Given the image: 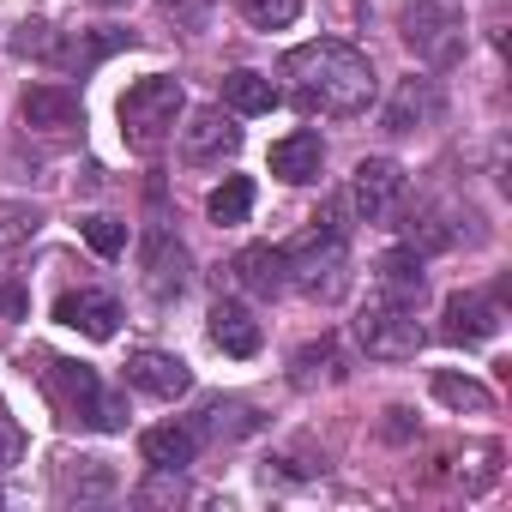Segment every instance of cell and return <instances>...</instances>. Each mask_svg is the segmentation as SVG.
<instances>
[{
	"label": "cell",
	"mask_w": 512,
	"mask_h": 512,
	"mask_svg": "<svg viewBox=\"0 0 512 512\" xmlns=\"http://www.w3.org/2000/svg\"><path fill=\"white\" fill-rule=\"evenodd\" d=\"M284 79H290V97L308 109V115H362L380 91L374 67L362 49L350 43H302L284 55Z\"/></svg>",
	"instance_id": "obj_1"
},
{
	"label": "cell",
	"mask_w": 512,
	"mask_h": 512,
	"mask_svg": "<svg viewBox=\"0 0 512 512\" xmlns=\"http://www.w3.org/2000/svg\"><path fill=\"white\" fill-rule=\"evenodd\" d=\"M181 79H163V73H151V79H139V85H127V97H121V139L133 145V151H157L163 139H169V127L181 121Z\"/></svg>",
	"instance_id": "obj_2"
},
{
	"label": "cell",
	"mask_w": 512,
	"mask_h": 512,
	"mask_svg": "<svg viewBox=\"0 0 512 512\" xmlns=\"http://www.w3.org/2000/svg\"><path fill=\"white\" fill-rule=\"evenodd\" d=\"M290 284H302L308 296H338L344 290V223H338V205L326 217H314L308 241L290 253Z\"/></svg>",
	"instance_id": "obj_3"
},
{
	"label": "cell",
	"mask_w": 512,
	"mask_h": 512,
	"mask_svg": "<svg viewBox=\"0 0 512 512\" xmlns=\"http://www.w3.org/2000/svg\"><path fill=\"white\" fill-rule=\"evenodd\" d=\"M43 380H49V392H55L73 416H85V422H97V428H109V434H115V428H127V404L103 392V380L91 374V362L49 356V362H43Z\"/></svg>",
	"instance_id": "obj_4"
},
{
	"label": "cell",
	"mask_w": 512,
	"mask_h": 512,
	"mask_svg": "<svg viewBox=\"0 0 512 512\" xmlns=\"http://www.w3.org/2000/svg\"><path fill=\"white\" fill-rule=\"evenodd\" d=\"M404 43L428 67H452L464 55V19L452 0H410L404 7Z\"/></svg>",
	"instance_id": "obj_5"
},
{
	"label": "cell",
	"mask_w": 512,
	"mask_h": 512,
	"mask_svg": "<svg viewBox=\"0 0 512 512\" xmlns=\"http://www.w3.org/2000/svg\"><path fill=\"white\" fill-rule=\"evenodd\" d=\"M356 344H362L374 362H410V356L422 350V326H416V308L374 296V302L356 314Z\"/></svg>",
	"instance_id": "obj_6"
},
{
	"label": "cell",
	"mask_w": 512,
	"mask_h": 512,
	"mask_svg": "<svg viewBox=\"0 0 512 512\" xmlns=\"http://www.w3.org/2000/svg\"><path fill=\"white\" fill-rule=\"evenodd\" d=\"M145 290L157 296V302H175L181 290H187V278H193V253L169 235V229H151L145 235Z\"/></svg>",
	"instance_id": "obj_7"
},
{
	"label": "cell",
	"mask_w": 512,
	"mask_h": 512,
	"mask_svg": "<svg viewBox=\"0 0 512 512\" xmlns=\"http://www.w3.org/2000/svg\"><path fill=\"white\" fill-rule=\"evenodd\" d=\"M440 338L446 344H488L494 332H500V308L488 302V296H476V290H452L446 296V308H440Z\"/></svg>",
	"instance_id": "obj_8"
},
{
	"label": "cell",
	"mask_w": 512,
	"mask_h": 512,
	"mask_svg": "<svg viewBox=\"0 0 512 512\" xmlns=\"http://www.w3.org/2000/svg\"><path fill=\"white\" fill-rule=\"evenodd\" d=\"M398 193H404V169L392 163V157H362L356 163V181H350V205L374 223V217H386L392 205H398Z\"/></svg>",
	"instance_id": "obj_9"
},
{
	"label": "cell",
	"mask_w": 512,
	"mask_h": 512,
	"mask_svg": "<svg viewBox=\"0 0 512 512\" xmlns=\"http://www.w3.org/2000/svg\"><path fill=\"white\" fill-rule=\"evenodd\" d=\"M127 386L151 392V398H187L193 392V368L169 350H133L127 356Z\"/></svg>",
	"instance_id": "obj_10"
},
{
	"label": "cell",
	"mask_w": 512,
	"mask_h": 512,
	"mask_svg": "<svg viewBox=\"0 0 512 512\" xmlns=\"http://www.w3.org/2000/svg\"><path fill=\"white\" fill-rule=\"evenodd\" d=\"M241 145V127L223 115V109H193L187 127H181V157L187 163H211V157H229Z\"/></svg>",
	"instance_id": "obj_11"
},
{
	"label": "cell",
	"mask_w": 512,
	"mask_h": 512,
	"mask_svg": "<svg viewBox=\"0 0 512 512\" xmlns=\"http://www.w3.org/2000/svg\"><path fill=\"white\" fill-rule=\"evenodd\" d=\"M55 320L103 344V338H115V332H121V302H115V296H103V290H73V296H61V302H55Z\"/></svg>",
	"instance_id": "obj_12"
},
{
	"label": "cell",
	"mask_w": 512,
	"mask_h": 512,
	"mask_svg": "<svg viewBox=\"0 0 512 512\" xmlns=\"http://www.w3.org/2000/svg\"><path fill=\"white\" fill-rule=\"evenodd\" d=\"M422 290H428V278H422V253L416 247H392V253H380V260H374V296L416 308Z\"/></svg>",
	"instance_id": "obj_13"
},
{
	"label": "cell",
	"mask_w": 512,
	"mask_h": 512,
	"mask_svg": "<svg viewBox=\"0 0 512 512\" xmlns=\"http://www.w3.org/2000/svg\"><path fill=\"white\" fill-rule=\"evenodd\" d=\"M229 272H235L241 290H253V296H284V290H290V253H284V247H266V241H253V247L235 253Z\"/></svg>",
	"instance_id": "obj_14"
},
{
	"label": "cell",
	"mask_w": 512,
	"mask_h": 512,
	"mask_svg": "<svg viewBox=\"0 0 512 512\" xmlns=\"http://www.w3.org/2000/svg\"><path fill=\"white\" fill-rule=\"evenodd\" d=\"M19 115H25V127H37V133H67V127L85 121V103H79V91H67V85H31L25 103H19Z\"/></svg>",
	"instance_id": "obj_15"
},
{
	"label": "cell",
	"mask_w": 512,
	"mask_h": 512,
	"mask_svg": "<svg viewBox=\"0 0 512 512\" xmlns=\"http://www.w3.org/2000/svg\"><path fill=\"white\" fill-rule=\"evenodd\" d=\"M320 163H326L320 133H290V139H278V145H272V175H278V181H290V187L320 181Z\"/></svg>",
	"instance_id": "obj_16"
},
{
	"label": "cell",
	"mask_w": 512,
	"mask_h": 512,
	"mask_svg": "<svg viewBox=\"0 0 512 512\" xmlns=\"http://www.w3.org/2000/svg\"><path fill=\"white\" fill-rule=\"evenodd\" d=\"M440 115V97H434V79H404L386 103V133H416Z\"/></svg>",
	"instance_id": "obj_17"
},
{
	"label": "cell",
	"mask_w": 512,
	"mask_h": 512,
	"mask_svg": "<svg viewBox=\"0 0 512 512\" xmlns=\"http://www.w3.org/2000/svg\"><path fill=\"white\" fill-rule=\"evenodd\" d=\"M211 344L223 356H253L260 350V320H253L241 302H211Z\"/></svg>",
	"instance_id": "obj_18"
},
{
	"label": "cell",
	"mask_w": 512,
	"mask_h": 512,
	"mask_svg": "<svg viewBox=\"0 0 512 512\" xmlns=\"http://www.w3.org/2000/svg\"><path fill=\"white\" fill-rule=\"evenodd\" d=\"M139 458H145L151 470H187V464H193V428H175V422L145 428V434H139Z\"/></svg>",
	"instance_id": "obj_19"
},
{
	"label": "cell",
	"mask_w": 512,
	"mask_h": 512,
	"mask_svg": "<svg viewBox=\"0 0 512 512\" xmlns=\"http://www.w3.org/2000/svg\"><path fill=\"white\" fill-rule=\"evenodd\" d=\"M272 103H278V85L266 79V73H229L223 79V109H235V115H272Z\"/></svg>",
	"instance_id": "obj_20"
},
{
	"label": "cell",
	"mask_w": 512,
	"mask_h": 512,
	"mask_svg": "<svg viewBox=\"0 0 512 512\" xmlns=\"http://www.w3.org/2000/svg\"><path fill=\"white\" fill-rule=\"evenodd\" d=\"M290 380H296L302 392H308V386H320V380H344V356H338V344H332V338H320V344L296 350Z\"/></svg>",
	"instance_id": "obj_21"
},
{
	"label": "cell",
	"mask_w": 512,
	"mask_h": 512,
	"mask_svg": "<svg viewBox=\"0 0 512 512\" xmlns=\"http://www.w3.org/2000/svg\"><path fill=\"white\" fill-rule=\"evenodd\" d=\"M434 398L446 404V410H470V416H488L494 410V392L482 386V380H470V374H434Z\"/></svg>",
	"instance_id": "obj_22"
},
{
	"label": "cell",
	"mask_w": 512,
	"mask_h": 512,
	"mask_svg": "<svg viewBox=\"0 0 512 512\" xmlns=\"http://www.w3.org/2000/svg\"><path fill=\"white\" fill-rule=\"evenodd\" d=\"M247 211H253V181H247V175H229V181L211 187V199H205V217H211L217 229L247 223Z\"/></svg>",
	"instance_id": "obj_23"
},
{
	"label": "cell",
	"mask_w": 512,
	"mask_h": 512,
	"mask_svg": "<svg viewBox=\"0 0 512 512\" xmlns=\"http://www.w3.org/2000/svg\"><path fill=\"white\" fill-rule=\"evenodd\" d=\"M73 500H109L115 494V470L103 464V458H79V464H67V482H61Z\"/></svg>",
	"instance_id": "obj_24"
},
{
	"label": "cell",
	"mask_w": 512,
	"mask_h": 512,
	"mask_svg": "<svg viewBox=\"0 0 512 512\" xmlns=\"http://www.w3.org/2000/svg\"><path fill=\"white\" fill-rule=\"evenodd\" d=\"M235 13L247 25H260V31H284V25H296L302 0H235Z\"/></svg>",
	"instance_id": "obj_25"
},
{
	"label": "cell",
	"mask_w": 512,
	"mask_h": 512,
	"mask_svg": "<svg viewBox=\"0 0 512 512\" xmlns=\"http://www.w3.org/2000/svg\"><path fill=\"white\" fill-rule=\"evenodd\" d=\"M85 241H91V253L115 260V253H127V223L121 217H85Z\"/></svg>",
	"instance_id": "obj_26"
},
{
	"label": "cell",
	"mask_w": 512,
	"mask_h": 512,
	"mask_svg": "<svg viewBox=\"0 0 512 512\" xmlns=\"http://www.w3.org/2000/svg\"><path fill=\"white\" fill-rule=\"evenodd\" d=\"M37 211L31 205H7V211H0V241H25V235H37Z\"/></svg>",
	"instance_id": "obj_27"
},
{
	"label": "cell",
	"mask_w": 512,
	"mask_h": 512,
	"mask_svg": "<svg viewBox=\"0 0 512 512\" xmlns=\"http://www.w3.org/2000/svg\"><path fill=\"white\" fill-rule=\"evenodd\" d=\"M19 458H25V434H19V422L7 416V404H0V470L19 464Z\"/></svg>",
	"instance_id": "obj_28"
},
{
	"label": "cell",
	"mask_w": 512,
	"mask_h": 512,
	"mask_svg": "<svg viewBox=\"0 0 512 512\" xmlns=\"http://www.w3.org/2000/svg\"><path fill=\"white\" fill-rule=\"evenodd\" d=\"M205 7H211V0H163V13H169L175 25H193V31L205 25Z\"/></svg>",
	"instance_id": "obj_29"
},
{
	"label": "cell",
	"mask_w": 512,
	"mask_h": 512,
	"mask_svg": "<svg viewBox=\"0 0 512 512\" xmlns=\"http://www.w3.org/2000/svg\"><path fill=\"white\" fill-rule=\"evenodd\" d=\"M0 314H7V320H25V290H19V284H0Z\"/></svg>",
	"instance_id": "obj_30"
},
{
	"label": "cell",
	"mask_w": 512,
	"mask_h": 512,
	"mask_svg": "<svg viewBox=\"0 0 512 512\" xmlns=\"http://www.w3.org/2000/svg\"><path fill=\"white\" fill-rule=\"evenodd\" d=\"M97 7H115V0H97Z\"/></svg>",
	"instance_id": "obj_31"
}]
</instances>
